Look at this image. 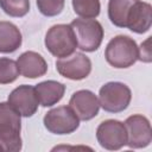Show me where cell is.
Segmentation results:
<instances>
[{"mask_svg": "<svg viewBox=\"0 0 152 152\" xmlns=\"http://www.w3.org/2000/svg\"><path fill=\"white\" fill-rule=\"evenodd\" d=\"M152 24V7L148 2L137 0L126 19V27L134 33H145L151 28Z\"/></svg>", "mask_w": 152, "mask_h": 152, "instance_id": "12", "label": "cell"}, {"mask_svg": "<svg viewBox=\"0 0 152 152\" xmlns=\"http://www.w3.org/2000/svg\"><path fill=\"white\" fill-rule=\"evenodd\" d=\"M96 139L100 146L106 150H120L127 142L126 127L119 120H104L96 128Z\"/></svg>", "mask_w": 152, "mask_h": 152, "instance_id": "7", "label": "cell"}, {"mask_svg": "<svg viewBox=\"0 0 152 152\" xmlns=\"http://www.w3.org/2000/svg\"><path fill=\"white\" fill-rule=\"evenodd\" d=\"M139 55L138 59L145 63H150L152 61V55H151V37H148L144 43H141L140 48H138Z\"/></svg>", "mask_w": 152, "mask_h": 152, "instance_id": "21", "label": "cell"}, {"mask_svg": "<svg viewBox=\"0 0 152 152\" xmlns=\"http://www.w3.org/2000/svg\"><path fill=\"white\" fill-rule=\"evenodd\" d=\"M19 72L27 78H37L46 74L48 64L42 55L34 51H26L17 61Z\"/></svg>", "mask_w": 152, "mask_h": 152, "instance_id": "13", "label": "cell"}, {"mask_svg": "<svg viewBox=\"0 0 152 152\" xmlns=\"http://www.w3.org/2000/svg\"><path fill=\"white\" fill-rule=\"evenodd\" d=\"M0 7L7 15L20 18L28 13L30 0H0Z\"/></svg>", "mask_w": 152, "mask_h": 152, "instance_id": "18", "label": "cell"}, {"mask_svg": "<svg viewBox=\"0 0 152 152\" xmlns=\"http://www.w3.org/2000/svg\"><path fill=\"white\" fill-rule=\"evenodd\" d=\"M19 68L15 61L11 58H0V84L14 82L19 76Z\"/></svg>", "mask_w": 152, "mask_h": 152, "instance_id": "19", "label": "cell"}, {"mask_svg": "<svg viewBox=\"0 0 152 152\" xmlns=\"http://www.w3.org/2000/svg\"><path fill=\"white\" fill-rule=\"evenodd\" d=\"M37 97L39 104L43 107H51L59 102L65 93V86L57 81H44L38 83L36 87Z\"/></svg>", "mask_w": 152, "mask_h": 152, "instance_id": "14", "label": "cell"}, {"mask_svg": "<svg viewBox=\"0 0 152 152\" xmlns=\"http://www.w3.org/2000/svg\"><path fill=\"white\" fill-rule=\"evenodd\" d=\"M137 0H109L108 17L112 24L118 27H126L127 14Z\"/></svg>", "mask_w": 152, "mask_h": 152, "instance_id": "16", "label": "cell"}, {"mask_svg": "<svg viewBox=\"0 0 152 152\" xmlns=\"http://www.w3.org/2000/svg\"><path fill=\"white\" fill-rule=\"evenodd\" d=\"M70 108L75 112L80 120H91L99 114L100 103L97 96L87 89L77 90L72 94L69 101Z\"/></svg>", "mask_w": 152, "mask_h": 152, "instance_id": "11", "label": "cell"}, {"mask_svg": "<svg viewBox=\"0 0 152 152\" xmlns=\"http://www.w3.org/2000/svg\"><path fill=\"white\" fill-rule=\"evenodd\" d=\"M7 102L24 118L32 116L39 106L36 89L28 84H23L13 89L8 95Z\"/></svg>", "mask_w": 152, "mask_h": 152, "instance_id": "10", "label": "cell"}, {"mask_svg": "<svg viewBox=\"0 0 152 152\" xmlns=\"http://www.w3.org/2000/svg\"><path fill=\"white\" fill-rule=\"evenodd\" d=\"M138 45L128 36H116L109 40L106 46L104 57L108 64L116 69L129 68L138 61Z\"/></svg>", "mask_w": 152, "mask_h": 152, "instance_id": "2", "label": "cell"}, {"mask_svg": "<svg viewBox=\"0 0 152 152\" xmlns=\"http://www.w3.org/2000/svg\"><path fill=\"white\" fill-rule=\"evenodd\" d=\"M45 128L53 134H70L80 126V119L70 106H59L49 110L43 119Z\"/></svg>", "mask_w": 152, "mask_h": 152, "instance_id": "6", "label": "cell"}, {"mask_svg": "<svg viewBox=\"0 0 152 152\" xmlns=\"http://www.w3.org/2000/svg\"><path fill=\"white\" fill-rule=\"evenodd\" d=\"M45 46L51 55L64 58L72 55L77 48V40L71 25L57 24L51 26L45 34Z\"/></svg>", "mask_w": 152, "mask_h": 152, "instance_id": "3", "label": "cell"}, {"mask_svg": "<svg viewBox=\"0 0 152 152\" xmlns=\"http://www.w3.org/2000/svg\"><path fill=\"white\" fill-rule=\"evenodd\" d=\"M77 46L86 52L96 51L103 39V27L95 19H75L71 21Z\"/></svg>", "mask_w": 152, "mask_h": 152, "instance_id": "5", "label": "cell"}, {"mask_svg": "<svg viewBox=\"0 0 152 152\" xmlns=\"http://www.w3.org/2000/svg\"><path fill=\"white\" fill-rule=\"evenodd\" d=\"M99 103L106 112L120 113L124 112L132 99L129 87L122 82H108L100 88Z\"/></svg>", "mask_w": 152, "mask_h": 152, "instance_id": "4", "label": "cell"}, {"mask_svg": "<svg viewBox=\"0 0 152 152\" xmlns=\"http://www.w3.org/2000/svg\"><path fill=\"white\" fill-rule=\"evenodd\" d=\"M23 37L20 30L10 21H0V52L11 53L21 45Z\"/></svg>", "mask_w": 152, "mask_h": 152, "instance_id": "15", "label": "cell"}, {"mask_svg": "<svg viewBox=\"0 0 152 152\" xmlns=\"http://www.w3.org/2000/svg\"><path fill=\"white\" fill-rule=\"evenodd\" d=\"M74 12L83 19H95L100 14V0H72Z\"/></svg>", "mask_w": 152, "mask_h": 152, "instance_id": "17", "label": "cell"}, {"mask_svg": "<svg viewBox=\"0 0 152 152\" xmlns=\"http://www.w3.org/2000/svg\"><path fill=\"white\" fill-rule=\"evenodd\" d=\"M56 69L65 78L72 81H80L86 77L91 71V62L89 57L81 52H74L72 55L59 58L56 62Z\"/></svg>", "mask_w": 152, "mask_h": 152, "instance_id": "9", "label": "cell"}, {"mask_svg": "<svg viewBox=\"0 0 152 152\" xmlns=\"http://www.w3.org/2000/svg\"><path fill=\"white\" fill-rule=\"evenodd\" d=\"M20 131V114L8 102H0V151H20L23 146Z\"/></svg>", "mask_w": 152, "mask_h": 152, "instance_id": "1", "label": "cell"}, {"mask_svg": "<svg viewBox=\"0 0 152 152\" xmlns=\"http://www.w3.org/2000/svg\"><path fill=\"white\" fill-rule=\"evenodd\" d=\"M127 133L126 145L131 148H142L152 141V129L148 119L141 114H134L124 122Z\"/></svg>", "mask_w": 152, "mask_h": 152, "instance_id": "8", "label": "cell"}, {"mask_svg": "<svg viewBox=\"0 0 152 152\" xmlns=\"http://www.w3.org/2000/svg\"><path fill=\"white\" fill-rule=\"evenodd\" d=\"M65 0H37L39 12L45 17H55L62 13Z\"/></svg>", "mask_w": 152, "mask_h": 152, "instance_id": "20", "label": "cell"}]
</instances>
